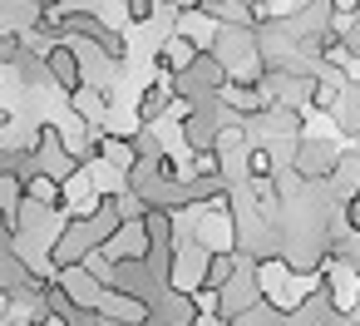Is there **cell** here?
Segmentation results:
<instances>
[{
  "mask_svg": "<svg viewBox=\"0 0 360 326\" xmlns=\"http://www.w3.org/2000/svg\"><path fill=\"white\" fill-rule=\"evenodd\" d=\"M45 60H50L55 84L75 99V94L84 89V60H79V50H75V45H50V50H45Z\"/></svg>",
  "mask_w": 360,
  "mask_h": 326,
  "instance_id": "3",
  "label": "cell"
},
{
  "mask_svg": "<svg viewBox=\"0 0 360 326\" xmlns=\"http://www.w3.org/2000/svg\"><path fill=\"white\" fill-rule=\"evenodd\" d=\"M173 99H178V94H173V80H168V84H158V80H148V84H143V94H139V109H134V119L153 129V124L163 119V109H168Z\"/></svg>",
  "mask_w": 360,
  "mask_h": 326,
  "instance_id": "6",
  "label": "cell"
},
{
  "mask_svg": "<svg viewBox=\"0 0 360 326\" xmlns=\"http://www.w3.org/2000/svg\"><path fill=\"white\" fill-rule=\"evenodd\" d=\"M148 321H153V326H198L202 311H198V296H193V291L168 287V291L148 306Z\"/></svg>",
  "mask_w": 360,
  "mask_h": 326,
  "instance_id": "2",
  "label": "cell"
},
{
  "mask_svg": "<svg viewBox=\"0 0 360 326\" xmlns=\"http://www.w3.org/2000/svg\"><path fill=\"white\" fill-rule=\"evenodd\" d=\"M35 11H60V0H30Z\"/></svg>",
  "mask_w": 360,
  "mask_h": 326,
  "instance_id": "10",
  "label": "cell"
},
{
  "mask_svg": "<svg viewBox=\"0 0 360 326\" xmlns=\"http://www.w3.org/2000/svg\"><path fill=\"white\" fill-rule=\"evenodd\" d=\"M232 326H286V311H276L271 301H257L252 311L232 316Z\"/></svg>",
  "mask_w": 360,
  "mask_h": 326,
  "instance_id": "9",
  "label": "cell"
},
{
  "mask_svg": "<svg viewBox=\"0 0 360 326\" xmlns=\"http://www.w3.org/2000/svg\"><path fill=\"white\" fill-rule=\"evenodd\" d=\"M60 287H65L79 306H89V311H99V301H104V291H109L89 267H65V272H60Z\"/></svg>",
  "mask_w": 360,
  "mask_h": 326,
  "instance_id": "5",
  "label": "cell"
},
{
  "mask_svg": "<svg viewBox=\"0 0 360 326\" xmlns=\"http://www.w3.org/2000/svg\"><path fill=\"white\" fill-rule=\"evenodd\" d=\"M335 129L340 134H350V139H360V80H350L345 89H340V104H335Z\"/></svg>",
  "mask_w": 360,
  "mask_h": 326,
  "instance_id": "8",
  "label": "cell"
},
{
  "mask_svg": "<svg viewBox=\"0 0 360 326\" xmlns=\"http://www.w3.org/2000/svg\"><path fill=\"white\" fill-rule=\"evenodd\" d=\"M242 272V257L237 252H212V262H207V277H202V287L198 291H207V296H217L232 277Z\"/></svg>",
  "mask_w": 360,
  "mask_h": 326,
  "instance_id": "7",
  "label": "cell"
},
{
  "mask_svg": "<svg viewBox=\"0 0 360 326\" xmlns=\"http://www.w3.org/2000/svg\"><path fill=\"white\" fill-rule=\"evenodd\" d=\"M335 163H340V149H335L330 139L301 134V139H296V149H291V168H296L306 183H330Z\"/></svg>",
  "mask_w": 360,
  "mask_h": 326,
  "instance_id": "1",
  "label": "cell"
},
{
  "mask_svg": "<svg viewBox=\"0 0 360 326\" xmlns=\"http://www.w3.org/2000/svg\"><path fill=\"white\" fill-rule=\"evenodd\" d=\"M198 55H202V45H198L193 35L173 30V35L158 45V60H153V65H158L163 75H183V70H193V60H198Z\"/></svg>",
  "mask_w": 360,
  "mask_h": 326,
  "instance_id": "4",
  "label": "cell"
}]
</instances>
